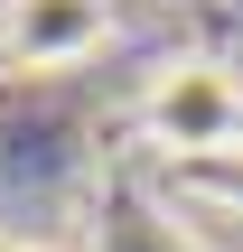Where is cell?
Wrapping results in <instances>:
<instances>
[{
  "instance_id": "obj_1",
  "label": "cell",
  "mask_w": 243,
  "mask_h": 252,
  "mask_svg": "<svg viewBox=\"0 0 243 252\" xmlns=\"http://www.w3.org/2000/svg\"><path fill=\"white\" fill-rule=\"evenodd\" d=\"M140 131H150L178 168L225 159L243 140V75L225 56H169V65L150 75V94H140Z\"/></svg>"
},
{
  "instance_id": "obj_2",
  "label": "cell",
  "mask_w": 243,
  "mask_h": 252,
  "mask_svg": "<svg viewBox=\"0 0 243 252\" xmlns=\"http://www.w3.org/2000/svg\"><path fill=\"white\" fill-rule=\"evenodd\" d=\"M112 37V0H0V56L9 65H84Z\"/></svg>"
},
{
  "instance_id": "obj_3",
  "label": "cell",
  "mask_w": 243,
  "mask_h": 252,
  "mask_svg": "<svg viewBox=\"0 0 243 252\" xmlns=\"http://www.w3.org/2000/svg\"><path fill=\"white\" fill-rule=\"evenodd\" d=\"M187 178H197V187H215V196H225V206L243 215V159H234V150H225V159H197Z\"/></svg>"
}]
</instances>
